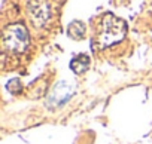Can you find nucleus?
Instances as JSON below:
<instances>
[{
  "label": "nucleus",
  "instance_id": "f257e3e1",
  "mask_svg": "<svg viewBox=\"0 0 152 144\" xmlns=\"http://www.w3.org/2000/svg\"><path fill=\"white\" fill-rule=\"evenodd\" d=\"M127 34V24L113 14H104L94 21L93 43L97 49H106L118 45Z\"/></svg>",
  "mask_w": 152,
  "mask_h": 144
},
{
  "label": "nucleus",
  "instance_id": "f03ea898",
  "mask_svg": "<svg viewBox=\"0 0 152 144\" xmlns=\"http://www.w3.org/2000/svg\"><path fill=\"white\" fill-rule=\"evenodd\" d=\"M3 48L12 54H23L28 46V33L24 24L15 22L3 30L2 36Z\"/></svg>",
  "mask_w": 152,
  "mask_h": 144
},
{
  "label": "nucleus",
  "instance_id": "39448f33",
  "mask_svg": "<svg viewBox=\"0 0 152 144\" xmlns=\"http://www.w3.org/2000/svg\"><path fill=\"white\" fill-rule=\"evenodd\" d=\"M88 67H90V56L84 55V54L76 55L70 61V68H72L73 73H76V75H81V73H84V71H87Z\"/></svg>",
  "mask_w": 152,
  "mask_h": 144
},
{
  "label": "nucleus",
  "instance_id": "20e7f679",
  "mask_svg": "<svg viewBox=\"0 0 152 144\" xmlns=\"http://www.w3.org/2000/svg\"><path fill=\"white\" fill-rule=\"evenodd\" d=\"M28 11H30V17H31V22L36 27H42L43 24L48 22L49 17H51V11H49V5L45 2H31L28 3Z\"/></svg>",
  "mask_w": 152,
  "mask_h": 144
},
{
  "label": "nucleus",
  "instance_id": "423d86ee",
  "mask_svg": "<svg viewBox=\"0 0 152 144\" xmlns=\"http://www.w3.org/2000/svg\"><path fill=\"white\" fill-rule=\"evenodd\" d=\"M69 37L81 40L85 37V24L82 21H73L69 24Z\"/></svg>",
  "mask_w": 152,
  "mask_h": 144
},
{
  "label": "nucleus",
  "instance_id": "7ed1b4c3",
  "mask_svg": "<svg viewBox=\"0 0 152 144\" xmlns=\"http://www.w3.org/2000/svg\"><path fill=\"white\" fill-rule=\"evenodd\" d=\"M75 94V88L69 83V82H60L54 86V89L51 91L49 97H48V109L55 110L58 107H63Z\"/></svg>",
  "mask_w": 152,
  "mask_h": 144
}]
</instances>
